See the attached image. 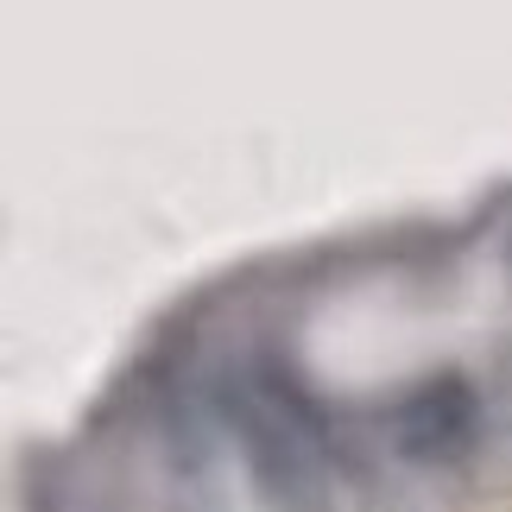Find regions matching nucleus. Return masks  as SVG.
Instances as JSON below:
<instances>
[{"instance_id":"nucleus-1","label":"nucleus","mask_w":512,"mask_h":512,"mask_svg":"<svg viewBox=\"0 0 512 512\" xmlns=\"http://www.w3.org/2000/svg\"><path fill=\"white\" fill-rule=\"evenodd\" d=\"M215 405L272 512H336V456L291 373L241 361L215 380Z\"/></svg>"},{"instance_id":"nucleus-2","label":"nucleus","mask_w":512,"mask_h":512,"mask_svg":"<svg viewBox=\"0 0 512 512\" xmlns=\"http://www.w3.org/2000/svg\"><path fill=\"white\" fill-rule=\"evenodd\" d=\"M386 437L405 462L418 468H449L462 462L481 437V392L462 380V373H437V380H418L399 405L386 411Z\"/></svg>"}]
</instances>
